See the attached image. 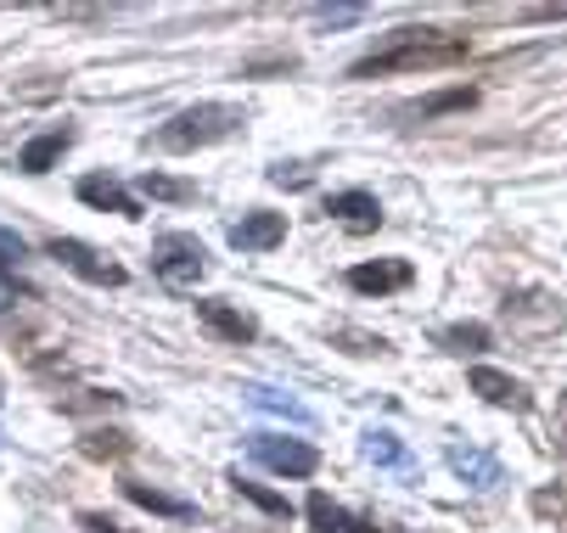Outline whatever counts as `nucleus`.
Wrapping results in <instances>:
<instances>
[{"label":"nucleus","mask_w":567,"mask_h":533,"mask_svg":"<svg viewBox=\"0 0 567 533\" xmlns=\"http://www.w3.org/2000/svg\"><path fill=\"white\" fill-rule=\"evenodd\" d=\"M118 405V394H79V399H62V410L73 416V410H113Z\"/></svg>","instance_id":"nucleus-24"},{"label":"nucleus","mask_w":567,"mask_h":533,"mask_svg":"<svg viewBox=\"0 0 567 533\" xmlns=\"http://www.w3.org/2000/svg\"><path fill=\"white\" fill-rule=\"evenodd\" d=\"M561 454H567V399H561Z\"/></svg>","instance_id":"nucleus-29"},{"label":"nucleus","mask_w":567,"mask_h":533,"mask_svg":"<svg viewBox=\"0 0 567 533\" xmlns=\"http://www.w3.org/2000/svg\"><path fill=\"white\" fill-rule=\"evenodd\" d=\"M152 270H157V281H164V286H197L208 275V253H203L197 237L169 231V237L152 242Z\"/></svg>","instance_id":"nucleus-3"},{"label":"nucleus","mask_w":567,"mask_h":533,"mask_svg":"<svg viewBox=\"0 0 567 533\" xmlns=\"http://www.w3.org/2000/svg\"><path fill=\"white\" fill-rule=\"evenodd\" d=\"M18 259H29V242H23L18 231H0V281L18 286L23 297H34V286H29V281H18Z\"/></svg>","instance_id":"nucleus-21"},{"label":"nucleus","mask_w":567,"mask_h":533,"mask_svg":"<svg viewBox=\"0 0 567 533\" xmlns=\"http://www.w3.org/2000/svg\"><path fill=\"white\" fill-rule=\"evenodd\" d=\"M79 449H85L91 461H118V454H130L135 443H130V432H107V427H96V432L79 438Z\"/></svg>","instance_id":"nucleus-23"},{"label":"nucleus","mask_w":567,"mask_h":533,"mask_svg":"<svg viewBox=\"0 0 567 533\" xmlns=\"http://www.w3.org/2000/svg\"><path fill=\"white\" fill-rule=\"evenodd\" d=\"M0 399H7V394H0Z\"/></svg>","instance_id":"nucleus-30"},{"label":"nucleus","mask_w":567,"mask_h":533,"mask_svg":"<svg viewBox=\"0 0 567 533\" xmlns=\"http://www.w3.org/2000/svg\"><path fill=\"white\" fill-rule=\"evenodd\" d=\"M281 242H287V213L254 208V213H241V219L230 224V248H241V253H270V248H281Z\"/></svg>","instance_id":"nucleus-6"},{"label":"nucleus","mask_w":567,"mask_h":533,"mask_svg":"<svg viewBox=\"0 0 567 533\" xmlns=\"http://www.w3.org/2000/svg\"><path fill=\"white\" fill-rule=\"evenodd\" d=\"M135 186H141V197H152V202H192V197H197V186H192V180H175V175H152V169H146Z\"/></svg>","instance_id":"nucleus-19"},{"label":"nucleus","mask_w":567,"mask_h":533,"mask_svg":"<svg viewBox=\"0 0 567 533\" xmlns=\"http://www.w3.org/2000/svg\"><path fill=\"white\" fill-rule=\"evenodd\" d=\"M270 186L298 191V186H309V169H303V164H281V169H270Z\"/></svg>","instance_id":"nucleus-25"},{"label":"nucleus","mask_w":567,"mask_h":533,"mask_svg":"<svg viewBox=\"0 0 567 533\" xmlns=\"http://www.w3.org/2000/svg\"><path fill=\"white\" fill-rule=\"evenodd\" d=\"M411 281H416L411 259H377V264H354V270H349V286H354V292H365V297H382V292H404Z\"/></svg>","instance_id":"nucleus-8"},{"label":"nucleus","mask_w":567,"mask_h":533,"mask_svg":"<svg viewBox=\"0 0 567 533\" xmlns=\"http://www.w3.org/2000/svg\"><path fill=\"white\" fill-rule=\"evenodd\" d=\"M327 213H332V219H343L349 231H360V237L382 224V208H377V197H371V191H332V197H327Z\"/></svg>","instance_id":"nucleus-13"},{"label":"nucleus","mask_w":567,"mask_h":533,"mask_svg":"<svg viewBox=\"0 0 567 533\" xmlns=\"http://www.w3.org/2000/svg\"><path fill=\"white\" fill-rule=\"evenodd\" d=\"M68 146H73V129H68V124H56V129L34 135V140H29V146L18 151V169H23V175H45V169H51V164L62 158Z\"/></svg>","instance_id":"nucleus-14"},{"label":"nucleus","mask_w":567,"mask_h":533,"mask_svg":"<svg viewBox=\"0 0 567 533\" xmlns=\"http://www.w3.org/2000/svg\"><path fill=\"white\" fill-rule=\"evenodd\" d=\"M472 40L450 34V29H393L371 56H360L349 67V80H382V73H433V67H455L466 62Z\"/></svg>","instance_id":"nucleus-1"},{"label":"nucleus","mask_w":567,"mask_h":533,"mask_svg":"<svg viewBox=\"0 0 567 533\" xmlns=\"http://www.w3.org/2000/svg\"><path fill=\"white\" fill-rule=\"evenodd\" d=\"M230 489H236L241 500H254L259 511H270V516H292V500H287V494H276V489H265V483H254V478H241V472H230Z\"/></svg>","instance_id":"nucleus-20"},{"label":"nucleus","mask_w":567,"mask_h":533,"mask_svg":"<svg viewBox=\"0 0 567 533\" xmlns=\"http://www.w3.org/2000/svg\"><path fill=\"white\" fill-rule=\"evenodd\" d=\"M489 343H495V332H489V326H477V321H461V326L439 332V348H450V354H483Z\"/></svg>","instance_id":"nucleus-18"},{"label":"nucleus","mask_w":567,"mask_h":533,"mask_svg":"<svg viewBox=\"0 0 567 533\" xmlns=\"http://www.w3.org/2000/svg\"><path fill=\"white\" fill-rule=\"evenodd\" d=\"M450 472H455L461 483H472V489H495V483H506V472H501L495 454H489V449H466V443L450 449Z\"/></svg>","instance_id":"nucleus-11"},{"label":"nucleus","mask_w":567,"mask_h":533,"mask_svg":"<svg viewBox=\"0 0 567 533\" xmlns=\"http://www.w3.org/2000/svg\"><path fill=\"white\" fill-rule=\"evenodd\" d=\"M236 129H241V107H230V102H197V107L175 113L164 129H157L152 146H164V151H197V146H214V140L236 135Z\"/></svg>","instance_id":"nucleus-2"},{"label":"nucleus","mask_w":567,"mask_h":533,"mask_svg":"<svg viewBox=\"0 0 567 533\" xmlns=\"http://www.w3.org/2000/svg\"><path fill=\"white\" fill-rule=\"evenodd\" d=\"M254 461H265L270 472H281V478H315L320 472V454L309 449V443H298V438H276V432H254Z\"/></svg>","instance_id":"nucleus-5"},{"label":"nucleus","mask_w":567,"mask_h":533,"mask_svg":"<svg viewBox=\"0 0 567 533\" xmlns=\"http://www.w3.org/2000/svg\"><path fill=\"white\" fill-rule=\"evenodd\" d=\"M197 321H203L219 343H254V337H259V321L241 315L236 303H225V297H203V303H197Z\"/></svg>","instance_id":"nucleus-7"},{"label":"nucleus","mask_w":567,"mask_h":533,"mask_svg":"<svg viewBox=\"0 0 567 533\" xmlns=\"http://www.w3.org/2000/svg\"><path fill=\"white\" fill-rule=\"evenodd\" d=\"M466 107H477V91L472 85H450V91H433V96H422V102H411L404 107V118H444V113H466Z\"/></svg>","instance_id":"nucleus-16"},{"label":"nucleus","mask_w":567,"mask_h":533,"mask_svg":"<svg viewBox=\"0 0 567 533\" xmlns=\"http://www.w3.org/2000/svg\"><path fill=\"white\" fill-rule=\"evenodd\" d=\"M315 18L320 23H354V18H365V7H315Z\"/></svg>","instance_id":"nucleus-26"},{"label":"nucleus","mask_w":567,"mask_h":533,"mask_svg":"<svg viewBox=\"0 0 567 533\" xmlns=\"http://www.w3.org/2000/svg\"><path fill=\"white\" fill-rule=\"evenodd\" d=\"M45 253H51L62 270H73L79 281H91V286H124V281H130V275H124V264L102 259L91 242H79V237H51V242H45Z\"/></svg>","instance_id":"nucleus-4"},{"label":"nucleus","mask_w":567,"mask_h":533,"mask_svg":"<svg viewBox=\"0 0 567 533\" xmlns=\"http://www.w3.org/2000/svg\"><path fill=\"white\" fill-rule=\"evenodd\" d=\"M523 18H539V23H567V7H528Z\"/></svg>","instance_id":"nucleus-28"},{"label":"nucleus","mask_w":567,"mask_h":533,"mask_svg":"<svg viewBox=\"0 0 567 533\" xmlns=\"http://www.w3.org/2000/svg\"><path fill=\"white\" fill-rule=\"evenodd\" d=\"M466 383H472V394H483V399L501 405V410H517V416L534 405V399H528V388L517 383V376H506V370H495V365H472Z\"/></svg>","instance_id":"nucleus-9"},{"label":"nucleus","mask_w":567,"mask_h":533,"mask_svg":"<svg viewBox=\"0 0 567 533\" xmlns=\"http://www.w3.org/2000/svg\"><path fill=\"white\" fill-rule=\"evenodd\" d=\"M124 500H130V505H141V511H157V516H175V522H192V516H197V505H192V500H175V494L152 489V483H124Z\"/></svg>","instance_id":"nucleus-17"},{"label":"nucleus","mask_w":567,"mask_h":533,"mask_svg":"<svg viewBox=\"0 0 567 533\" xmlns=\"http://www.w3.org/2000/svg\"><path fill=\"white\" fill-rule=\"evenodd\" d=\"M365 461L371 467H388V472H399V478H416V461H411V449H404L393 432H365Z\"/></svg>","instance_id":"nucleus-15"},{"label":"nucleus","mask_w":567,"mask_h":533,"mask_svg":"<svg viewBox=\"0 0 567 533\" xmlns=\"http://www.w3.org/2000/svg\"><path fill=\"white\" fill-rule=\"evenodd\" d=\"M248 394V405L254 410H270V416H287V421H298V427H309V410L298 405V399H287V394H276V388H241Z\"/></svg>","instance_id":"nucleus-22"},{"label":"nucleus","mask_w":567,"mask_h":533,"mask_svg":"<svg viewBox=\"0 0 567 533\" xmlns=\"http://www.w3.org/2000/svg\"><path fill=\"white\" fill-rule=\"evenodd\" d=\"M79 202H91L102 213H118V219H141V202L118 180H107V175H85V180H79Z\"/></svg>","instance_id":"nucleus-12"},{"label":"nucleus","mask_w":567,"mask_h":533,"mask_svg":"<svg viewBox=\"0 0 567 533\" xmlns=\"http://www.w3.org/2000/svg\"><path fill=\"white\" fill-rule=\"evenodd\" d=\"M303 516H309V527H315V533H382L371 516H354V511H343L332 494H320V489L309 494Z\"/></svg>","instance_id":"nucleus-10"},{"label":"nucleus","mask_w":567,"mask_h":533,"mask_svg":"<svg viewBox=\"0 0 567 533\" xmlns=\"http://www.w3.org/2000/svg\"><path fill=\"white\" fill-rule=\"evenodd\" d=\"M79 527H85V533H124L113 516H102V511H79Z\"/></svg>","instance_id":"nucleus-27"}]
</instances>
